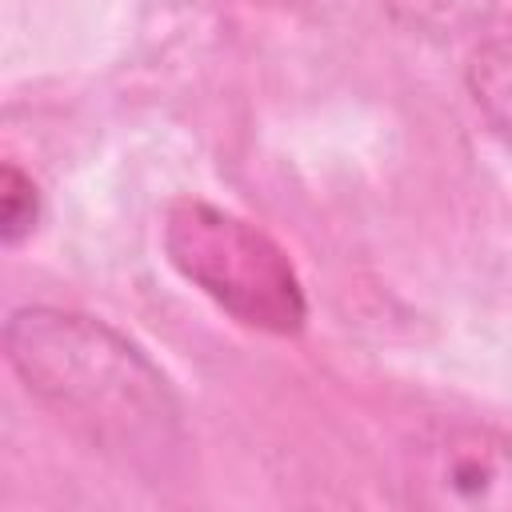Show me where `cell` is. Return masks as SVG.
I'll return each mask as SVG.
<instances>
[{
	"label": "cell",
	"instance_id": "4",
	"mask_svg": "<svg viewBox=\"0 0 512 512\" xmlns=\"http://www.w3.org/2000/svg\"><path fill=\"white\" fill-rule=\"evenodd\" d=\"M464 84L480 116L492 124V132L512 144V32L492 36L472 52Z\"/></svg>",
	"mask_w": 512,
	"mask_h": 512
},
{
	"label": "cell",
	"instance_id": "3",
	"mask_svg": "<svg viewBox=\"0 0 512 512\" xmlns=\"http://www.w3.org/2000/svg\"><path fill=\"white\" fill-rule=\"evenodd\" d=\"M404 496L436 512H512V432L476 420L424 424L404 448Z\"/></svg>",
	"mask_w": 512,
	"mask_h": 512
},
{
	"label": "cell",
	"instance_id": "2",
	"mask_svg": "<svg viewBox=\"0 0 512 512\" xmlns=\"http://www.w3.org/2000/svg\"><path fill=\"white\" fill-rule=\"evenodd\" d=\"M164 252L236 324L296 336L308 320L304 284L288 252L256 224L200 196H180L164 212Z\"/></svg>",
	"mask_w": 512,
	"mask_h": 512
},
{
	"label": "cell",
	"instance_id": "1",
	"mask_svg": "<svg viewBox=\"0 0 512 512\" xmlns=\"http://www.w3.org/2000/svg\"><path fill=\"white\" fill-rule=\"evenodd\" d=\"M4 352L24 388L92 448L132 468H156L180 448V400L168 376L104 320L16 308Z\"/></svg>",
	"mask_w": 512,
	"mask_h": 512
},
{
	"label": "cell",
	"instance_id": "6",
	"mask_svg": "<svg viewBox=\"0 0 512 512\" xmlns=\"http://www.w3.org/2000/svg\"><path fill=\"white\" fill-rule=\"evenodd\" d=\"M40 220V192L32 176H24L16 164H4L0 172V236L8 248H16L24 236H32Z\"/></svg>",
	"mask_w": 512,
	"mask_h": 512
},
{
	"label": "cell",
	"instance_id": "5",
	"mask_svg": "<svg viewBox=\"0 0 512 512\" xmlns=\"http://www.w3.org/2000/svg\"><path fill=\"white\" fill-rule=\"evenodd\" d=\"M392 16L408 28L432 36H464L468 28H488L512 16V0H388Z\"/></svg>",
	"mask_w": 512,
	"mask_h": 512
}]
</instances>
